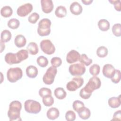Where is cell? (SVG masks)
Wrapping results in <instances>:
<instances>
[{
  "label": "cell",
  "instance_id": "cell-1",
  "mask_svg": "<svg viewBox=\"0 0 121 121\" xmlns=\"http://www.w3.org/2000/svg\"><path fill=\"white\" fill-rule=\"evenodd\" d=\"M22 104L18 101H13L9 105L8 116L10 121H21L20 116Z\"/></svg>",
  "mask_w": 121,
  "mask_h": 121
},
{
  "label": "cell",
  "instance_id": "cell-2",
  "mask_svg": "<svg viewBox=\"0 0 121 121\" xmlns=\"http://www.w3.org/2000/svg\"><path fill=\"white\" fill-rule=\"evenodd\" d=\"M51 21L48 18H43L38 23L37 28L38 34L41 36H45L49 35L51 33Z\"/></svg>",
  "mask_w": 121,
  "mask_h": 121
},
{
  "label": "cell",
  "instance_id": "cell-3",
  "mask_svg": "<svg viewBox=\"0 0 121 121\" xmlns=\"http://www.w3.org/2000/svg\"><path fill=\"white\" fill-rule=\"evenodd\" d=\"M25 111L28 113L37 114L41 110V105L37 101L33 100H27L24 103Z\"/></svg>",
  "mask_w": 121,
  "mask_h": 121
},
{
  "label": "cell",
  "instance_id": "cell-4",
  "mask_svg": "<svg viewBox=\"0 0 121 121\" xmlns=\"http://www.w3.org/2000/svg\"><path fill=\"white\" fill-rule=\"evenodd\" d=\"M22 76V70L19 67L11 68L8 69L7 72V79L11 83H15L20 79Z\"/></svg>",
  "mask_w": 121,
  "mask_h": 121
},
{
  "label": "cell",
  "instance_id": "cell-5",
  "mask_svg": "<svg viewBox=\"0 0 121 121\" xmlns=\"http://www.w3.org/2000/svg\"><path fill=\"white\" fill-rule=\"evenodd\" d=\"M57 73V69L56 68L52 66L50 67L47 69L45 73L43 76V82L46 85L52 84L54 81V78Z\"/></svg>",
  "mask_w": 121,
  "mask_h": 121
},
{
  "label": "cell",
  "instance_id": "cell-6",
  "mask_svg": "<svg viewBox=\"0 0 121 121\" xmlns=\"http://www.w3.org/2000/svg\"><path fill=\"white\" fill-rule=\"evenodd\" d=\"M101 85V82L100 78L96 76H93L91 78L88 83L84 87L88 92L92 93V92L98 88H99Z\"/></svg>",
  "mask_w": 121,
  "mask_h": 121
},
{
  "label": "cell",
  "instance_id": "cell-7",
  "mask_svg": "<svg viewBox=\"0 0 121 121\" xmlns=\"http://www.w3.org/2000/svg\"><path fill=\"white\" fill-rule=\"evenodd\" d=\"M69 70L72 76H80L85 73L86 67L82 63H76L70 65Z\"/></svg>",
  "mask_w": 121,
  "mask_h": 121
},
{
  "label": "cell",
  "instance_id": "cell-8",
  "mask_svg": "<svg viewBox=\"0 0 121 121\" xmlns=\"http://www.w3.org/2000/svg\"><path fill=\"white\" fill-rule=\"evenodd\" d=\"M40 46L42 51L48 55H51L55 51V47L50 40H42L40 42Z\"/></svg>",
  "mask_w": 121,
  "mask_h": 121
},
{
  "label": "cell",
  "instance_id": "cell-9",
  "mask_svg": "<svg viewBox=\"0 0 121 121\" xmlns=\"http://www.w3.org/2000/svg\"><path fill=\"white\" fill-rule=\"evenodd\" d=\"M84 83V79L81 77H75L66 85L67 89L69 91H75L80 87Z\"/></svg>",
  "mask_w": 121,
  "mask_h": 121
},
{
  "label": "cell",
  "instance_id": "cell-10",
  "mask_svg": "<svg viewBox=\"0 0 121 121\" xmlns=\"http://www.w3.org/2000/svg\"><path fill=\"white\" fill-rule=\"evenodd\" d=\"M33 9V6L31 3H26L18 8L17 13L18 16L24 17L28 15L32 11Z\"/></svg>",
  "mask_w": 121,
  "mask_h": 121
},
{
  "label": "cell",
  "instance_id": "cell-11",
  "mask_svg": "<svg viewBox=\"0 0 121 121\" xmlns=\"http://www.w3.org/2000/svg\"><path fill=\"white\" fill-rule=\"evenodd\" d=\"M80 56V55L78 52L74 50H72L70 51L67 54V62L69 64L76 62L79 60Z\"/></svg>",
  "mask_w": 121,
  "mask_h": 121
},
{
  "label": "cell",
  "instance_id": "cell-12",
  "mask_svg": "<svg viewBox=\"0 0 121 121\" xmlns=\"http://www.w3.org/2000/svg\"><path fill=\"white\" fill-rule=\"evenodd\" d=\"M102 72L104 77L107 78H111L115 74V69L112 65L106 64L104 66Z\"/></svg>",
  "mask_w": 121,
  "mask_h": 121
},
{
  "label": "cell",
  "instance_id": "cell-13",
  "mask_svg": "<svg viewBox=\"0 0 121 121\" xmlns=\"http://www.w3.org/2000/svg\"><path fill=\"white\" fill-rule=\"evenodd\" d=\"M42 9L43 11L45 13H49L53 9V4L52 0H41Z\"/></svg>",
  "mask_w": 121,
  "mask_h": 121
},
{
  "label": "cell",
  "instance_id": "cell-14",
  "mask_svg": "<svg viewBox=\"0 0 121 121\" xmlns=\"http://www.w3.org/2000/svg\"><path fill=\"white\" fill-rule=\"evenodd\" d=\"M5 60L8 64L12 65L20 63L17 59L16 53L12 52L7 53L5 56Z\"/></svg>",
  "mask_w": 121,
  "mask_h": 121
},
{
  "label": "cell",
  "instance_id": "cell-15",
  "mask_svg": "<svg viewBox=\"0 0 121 121\" xmlns=\"http://www.w3.org/2000/svg\"><path fill=\"white\" fill-rule=\"evenodd\" d=\"M69 9L71 13L76 16L80 14L83 10L82 6L77 1L72 3L70 6Z\"/></svg>",
  "mask_w": 121,
  "mask_h": 121
},
{
  "label": "cell",
  "instance_id": "cell-16",
  "mask_svg": "<svg viewBox=\"0 0 121 121\" xmlns=\"http://www.w3.org/2000/svg\"><path fill=\"white\" fill-rule=\"evenodd\" d=\"M60 115L59 110L55 107L50 108L47 112L46 115L47 118L51 120H54L58 118Z\"/></svg>",
  "mask_w": 121,
  "mask_h": 121
},
{
  "label": "cell",
  "instance_id": "cell-17",
  "mask_svg": "<svg viewBox=\"0 0 121 121\" xmlns=\"http://www.w3.org/2000/svg\"><path fill=\"white\" fill-rule=\"evenodd\" d=\"M26 72L28 77L31 78H34L37 76L38 71L36 67L33 65H30L26 68Z\"/></svg>",
  "mask_w": 121,
  "mask_h": 121
},
{
  "label": "cell",
  "instance_id": "cell-18",
  "mask_svg": "<svg viewBox=\"0 0 121 121\" xmlns=\"http://www.w3.org/2000/svg\"><path fill=\"white\" fill-rule=\"evenodd\" d=\"M26 43V40L24 36L21 35H17L14 40V43L15 45L18 47L21 48L24 47Z\"/></svg>",
  "mask_w": 121,
  "mask_h": 121
},
{
  "label": "cell",
  "instance_id": "cell-19",
  "mask_svg": "<svg viewBox=\"0 0 121 121\" xmlns=\"http://www.w3.org/2000/svg\"><path fill=\"white\" fill-rule=\"evenodd\" d=\"M78 114L79 117L83 120H86L89 118L91 115V112L90 110L84 106L82 107L78 112Z\"/></svg>",
  "mask_w": 121,
  "mask_h": 121
},
{
  "label": "cell",
  "instance_id": "cell-20",
  "mask_svg": "<svg viewBox=\"0 0 121 121\" xmlns=\"http://www.w3.org/2000/svg\"><path fill=\"white\" fill-rule=\"evenodd\" d=\"M109 105L112 108H116L119 107L121 105L120 95L118 97H112L108 100Z\"/></svg>",
  "mask_w": 121,
  "mask_h": 121
},
{
  "label": "cell",
  "instance_id": "cell-21",
  "mask_svg": "<svg viewBox=\"0 0 121 121\" xmlns=\"http://www.w3.org/2000/svg\"><path fill=\"white\" fill-rule=\"evenodd\" d=\"M98 26L100 30L107 31L110 28V24L108 20L105 19H102L98 21Z\"/></svg>",
  "mask_w": 121,
  "mask_h": 121
},
{
  "label": "cell",
  "instance_id": "cell-22",
  "mask_svg": "<svg viewBox=\"0 0 121 121\" xmlns=\"http://www.w3.org/2000/svg\"><path fill=\"white\" fill-rule=\"evenodd\" d=\"M54 94L55 97L60 100L64 99L67 95L66 92L62 87L56 88L54 90Z\"/></svg>",
  "mask_w": 121,
  "mask_h": 121
},
{
  "label": "cell",
  "instance_id": "cell-23",
  "mask_svg": "<svg viewBox=\"0 0 121 121\" xmlns=\"http://www.w3.org/2000/svg\"><path fill=\"white\" fill-rule=\"evenodd\" d=\"M55 14L58 17H64L67 15V9L64 6H59L56 9L55 11Z\"/></svg>",
  "mask_w": 121,
  "mask_h": 121
},
{
  "label": "cell",
  "instance_id": "cell-24",
  "mask_svg": "<svg viewBox=\"0 0 121 121\" xmlns=\"http://www.w3.org/2000/svg\"><path fill=\"white\" fill-rule=\"evenodd\" d=\"M13 13L12 8L9 6H5L3 7L0 10L1 15L4 17H10Z\"/></svg>",
  "mask_w": 121,
  "mask_h": 121
},
{
  "label": "cell",
  "instance_id": "cell-25",
  "mask_svg": "<svg viewBox=\"0 0 121 121\" xmlns=\"http://www.w3.org/2000/svg\"><path fill=\"white\" fill-rule=\"evenodd\" d=\"M26 48L29 53L31 55H36L39 51L37 44L35 42L29 43Z\"/></svg>",
  "mask_w": 121,
  "mask_h": 121
},
{
  "label": "cell",
  "instance_id": "cell-26",
  "mask_svg": "<svg viewBox=\"0 0 121 121\" xmlns=\"http://www.w3.org/2000/svg\"><path fill=\"white\" fill-rule=\"evenodd\" d=\"M11 34L9 31L7 29L4 30L1 33L0 40L3 43H7L11 39Z\"/></svg>",
  "mask_w": 121,
  "mask_h": 121
},
{
  "label": "cell",
  "instance_id": "cell-27",
  "mask_svg": "<svg viewBox=\"0 0 121 121\" xmlns=\"http://www.w3.org/2000/svg\"><path fill=\"white\" fill-rule=\"evenodd\" d=\"M19 61L21 62L28 57V52L26 50H21L16 53Z\"/></svg>",
  "mask_w": 121,
  "mask_h": 121
},
{
  "label": "cell",
  "instance_id": "cell-28",
  "mask_svg": "<svg viewBox=\"0 0 121 121\" xmlns=\"http://www.w3.org/2000/svg\"><path fill=\"white\" fill-rule=\"evenodd\" d=\"M108 51L107 48L104 46L98 47L96 51V54L100 58H104L108 54Z\"/></svg>",
  "mask_w": 121,
  "mask_h": 121
},
{
  "label": "cell",
  "instance_id": "cell-29",
  "mask_svg": "<svg viewBox=\"0 0 121 121\" xmlns=\"http://www.w3.org/2000/svg\"><path fill=\"white\" fill-rule=\"evenodd\" d=\"M81 63L88 66L90 65L92 63V60L91 59H89L87 56L86 54H82L80 56V58L79 60Z\"/></svg>",
  "mask_w": 121,
  "mask_h": 121
},
{
  "label": "cell",
  "instance_id": "cell-30",
  "mask_svg": "<svg viewBox=\"0 0 121 121\" xmlns=\"http://www.w3.org/2000/svg\"><path fill=\"white\" fill-rule=\"evenodd\" d=\"M20 25L19 20L16 18H11L8 22V26L12 29H17Z\"/></svg>",
  "mask_w": 121,
  "mask_h": 121
},
{
  "label": "cell",
  "instance_id": "cell-31",
  "mask_svg": "<svg viewBox=\"0 0 121 121\" xmlns=\"http://www.w3.org/2000/svg\"><path fill=\"white\" fill-rule=\"evenodd\" d=\"M36 61L38 65L42 68L46 67L48 65L49 62L48 59L44 56H39L37 59Z\"/></svg>",
  "mask_w": 121,
  "mask_h": 121
},
{
  "label": "cell",
  "instance_id": "cell-32",
  "mask_svg": "<svg viewBox=\"0 0 121 121\" xmlns=\"http://www.w3.org/2000/svg\"><path fill=\"white\" fill-rule=\"evenodd\" d=\"M42 101L43 104L47 107L52 106L54 103V99L52 95L43 97Z\"/></svg>",
  "mask_w": 121,
  "mask_h": 121
},
{
  "label": "cell",
  "instance_id": "cell-33",
  "mask_svg": "<svg viewBox=\"0 0 121 121\" xmlns=\"http://www.w3.org/2000/svg\"><path fill=\"white\" fill-rule=\"evenodd\" d=\"M100 71V67L99 65L97 64H95L92 65L89 68L90 73L94 76H95L99 74Z\"/></svg>",
  "mask_w": 121,
  "mask_h": 121
},
{
  "label": "cell",
  "instance_id": "cell-34",
  "mask_svg": "<svg viewBox=\"0 0 121 121\" xmlns=\"http://www.w3.org/2000/svg\"><path fill=\"white\" fill-rule=\"evenodd\" d=\"M112 32L114 35L120 37L121 35V25L119 23L114 24L112 27Z\"/></svg>",
  "mask_w": 121,
  "mask_h": 121
},
{
  "label": "cell",
  "instance_id": "cell-35",
  "mask_svg": "<svg viewBox=\"0 0 121 121\" xmlns=\"http://www.w3.org/2000/svg\"><path fill=\"white\" fill-rule=\"evenodd\" d=\"M39 95L42 98L46 96L51 95H52V91L48 88L42 87L39 90Z\"/></svg>",
  "mask_w": 121,
  "mask_h": 121
},
{
  "label": "cell",
  "instance_id": "cell-36",
  "mask_svg": "<svg viewBox=\"0 0 121 121\" xmlns=\"http://www.w3.org/2000/svg\"><path fill=\"white\" fill-rule=\"evenodd\" d=\"M84 106H85L84 104L82 101L79 100L75 101L72 104L73 109L77 112Z\"/></svg>",
  "mask_w": 121,
  "mask_h": 121
},
{
  "label": "cell",
  "instance_id": "cell-37",
  "mask_svg": "<svg viewBox=\"0 0 121 121\" xmlns=\"http://www.w3.org/2000/svg\"><path fill=\"white\" fill-rule=\"evenodd\" d=\"M51 63L52 67L57 68L61 65L62 64V60L59 57H53L51 60Z\"/></svg>",
  "mask_w": 121,
  "mask_h": 121
},
{
  "label": "cell",
  "instance_id": "cell-38",
  "mask_svg": "<svg viewBox=\"0 0 121 121\" xmlns=\"http://www.w3.org/2000/svg\"><path fill=\"white\" fill-rule=\"evenodd\" d=\"M121 74L120 70L119 69H115L114 75L111 78L112 81L115 84L118 83L121 80Z\"/></svg>",
  "mask_w": 121,
  "mask_h": 121
},
{
  "label": "cell",
  "instance_id": "cell-39",
  "mask_svg": "<svg viewBox=\"0 0 121 121\" xmlns=\"http://www.w3.org/2000/svg\"><path fill=\"white\" fill-rule=\"evenodd\" d=\"M76 114L73 111H68L65 114V118L68 121H73L76 119Z\"/></svg>",
  "mask_w": 121,
  "mask_h": 121
},
{
  "label": "cell",
  "instance_id": "cell-40",
  "mask_svg": "<svg viewBox=\"0 0 121 121\" xmlns=\"http://www.w3.org/2000/svg\"><path fill=\"white\" fill-rule=\"evenodd\" d=\"M39 15L36 12H34L31 14L28 18V21L32 24H35L39 18Z\"/></svg>",
  "mask_w": 121,
  "mask_h": 121
},
{
  "label": "cell",
  "instance_id": "cell-41",
  "mask_svg": "<svg viewBox=\"0 0 121 121\" xmlns=\"http://www.w3.org/2000/svg\"><path fill=\"white\" fill-rule=\"evenodd\" d=\"M91 95H92V93L88 92L84 88H82L79 92L80 96L84 99H88L91 96Z\"/></svg>",
  "mask_w": 121,
  "mask_h": 121
},
{
  "label": "cell",
  "instance_id": "cell-42",
  "mask_svg": "<svg viewBox=\"0 0 121 121\" xmlns=\"http://www.w3.org/2000/svg\"><path fill=\"white\" fill-rule=\"evenodd\" d=\"M109 1L112 4L114 5L115 9L118 11H120L121 10V0H109Z\"/></svg>",
  "mask_w": 121,
  "mask_h": 121
},
{
  "label": "cell",
  "instance_id": "cell-43",
  "mask_svg": "<svg viewBox=\"0 0 121 121\" xmlns=\"http://www.w3.org/2000/svg\"><path fill=\"white\" fill-rule=\"evenodd\" d=\"M114 121H121V110L115 112L113 115V118L112 120Z\"/></svg>",
  "mask_w": 121,
  "mask_h": 121
},
{
  "label": "cell",
  "instance_id": "cell-44",
  "mask_svg": "<svg viewBox=\"0 0 121 121\" xmlns=\"http://www.w3.org/2000/svg\"><path fill=\"white\" fill-rule=\"evenodd\" d=\"M81 1L85 5H89L93 1V0H82Z\"/></svg>",
  "mask_w": 121,
  "mask_h": 121
},
{
  "label": "cell",
  "instance_id": "cell-45",
  "mask_svg": "<svg viewBox=\"0 0 121 121\" xmlns=\"http://www.w3.org/2000/svg\"><path fill=\"white\" fill-rule=\"evenodd\" d=\"M0 45H1V52H2V51L4 50L5 46L4 43L2 42L1 40H0Z\"/></svg>",
  "mask_w": 121,
  "mask_h": 121
}]
</instances>
